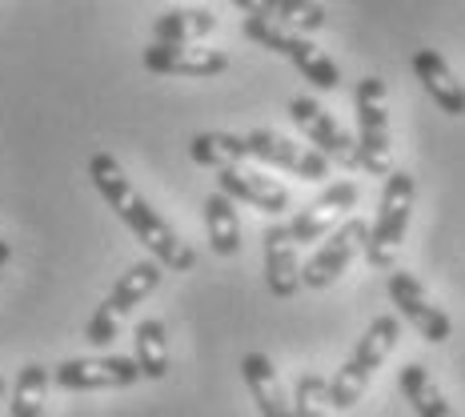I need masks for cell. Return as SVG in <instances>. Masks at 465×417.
Masks as SVG:
<instances>
[{
  "instance_id": "cell-8",
  "label": "cell",
  "mask_w": 465,
  "mask_h": 417,
  "mask_svg": "<svg viewBox=\"0 0 465 417\" xmlns=\"http://www.w3.org/2000/svg\"><path fill=\"white\" fill-rule=\"evenodd\" d=\"M365 241H370V225H365L361 217L341 221V225L317 245V253L302 265V285L305 289H329L349 269V261L365 249Z\"/></svg>"
},
{
  "instance_id": "cell-23",
  "label": "cell",
  "mask_w": 465,
  "mask_h": 417,
  "mask_svg": "<svg viewBox=\"0 0 465 417\" xmlns=\"http://www.w3.org/2000/svg\"><path fill=\"white\" fill-rule=\"evenodd\" d=\"M48 385H53V370L41 362H28L25 370L16 373L13 393H8V417H41Z\"/></svg>"
},
{
  "instance_id": "cell-27",
  "label": "cell",
  "mask_w": 465,
  "mask_h": 417,
  "mask_svg": "<svg viewBox=\"0 0 465 417\" xmlns=\"http://www.w3.org/2000/svg\"><path fill=\"white\" fill-rule=\"evenodd\" d=\"M5 402H8V385H5V377H0V410H5Z\"/></svg>"
},
{
  "instance_id": "cell-4",
  "label": "cell",
  "mask_w": 465,
  "mask_h": 417,
  "mask_svg": "<svg viewBox=\"0 0 465 417\" xmlns=\"http://www.w3.org/2000/svg\"><path fill=\"white\" fill-rule=\"evenodd\" d=\"M161 277H164V265L157 257H144V261H137V265L124 269L121 281L109 289V297L96 305V313L89 317V325H84V342L96 345V349L113 345L116 333H121V322L161 285Z\"/></svg>"
},
{
  "instance_id": "cell-2",
  "label": "cell",
  "mask_w": 465,
  "mask_h": 417,
  "mask_svg": "<svg viewBox=\"0 0 465 417\" xmlns=\"http://www.w3.org/2000/svg\"><path fill=\"white\" fill-rule=\"evenodd\" d=\"M397 337H401V322H397V317H390V313L373 317L365 337L357 342L353 353H349V362L333 373V382H329V405H333V410H353V405L361 402L373 373L381 370L385 357L393 353Z\"/></svg>"
},
{
  "instance_id": "cell-13",
  "label": "cell",
  "mask_w": 465,
  "mask_h": 417,
  "mask_svg": "<svg viewBox=\"0 0 465 417\" xmlns=\"http://www.w3.org/2000/svg\"><path fill=\"white\" fill-rule=\"evenodd\" d=\"M144 69L157 76H193V81H205L229 69V56L221 48H201V45H161L149 41V48L141 53Z\"/></svg>"
},
{
  "instance_id": "cell-11",
  "label": "cell",
  "mask_w": 465,
  "mask_h": 417,
  "mask_svg": "<svg viewBox=\"0 0 465 417\" xmlns=\"http://www.w3.org/2000/svg\"><path fill=\"white\" fill-rule=\"evenodd\" d=\"M289 116H293V124L305 133L309 144H313L317 153H325L329 161L345 164V169H361L357 141L349 137V133L313 101V96H293V101H289Z\"/></svg>"
},
{
  "instance_id": "cell-18",
  "label": "cell",
  "mask_w": 465,
  "mask_h": 417,
  "mask_svg": "<svg viewBox=\"0 0 465 417\" xmlns=\"http://www.w3.org/2000/svg\"><path fill=\"white\" fill-rule=\"evenodd\" d=\"M232 5L245 16L285 25L293 33H317V28H325V8L317 0H232Z\"/></svg>"
},
{
  "instance_id": "cell-1",
  "label": "cell",
  "mask_w": 465,
  "mask_h": 417,
  "mask_svg": "<svg viewBox=\"0 0 465 417\" xmlns=\"http://www.w3.org/2000/svg\"><path fill=\"white\" fill-rule=\"evenodd\" d=\"M89 181H93V189L109 201V209L116 213V217L133 229V237H137L164 269L185 273V269L197 265V253H193L185 241L177 237V229H173L169 221H164L161 213L141 197L137 185L124 177L121 161H116L113 153H93V157H89Z\"/></svg>"
},
{
  "instance_id": "cell-5",
  "label": "cell",
  "mask_w": 465,
  "mask_h": 417,
  "mask_svg": "<svg viewBox=\"0 0 465 417\" xmlns=\"http://www.w3.org/2000/svg\"><path fill=\"white\" fill-rule=\"evenodd\" d=\"M241 33H245L249 41H257L261 48H269V53L285 56V61L293 65V69L302 73L309 84H313V89L333 93L337 84H341L337 65L329 61V56L313 41H309L305 33H293V28L273 25V21H261V16H245V21H241Z\"/></svg>"
},
{
  "instance_id": "cell-7",
  "label": "cell",
  "mask_w": 465,
  "mask_h": 417,
  "mask_svg": "<svg viewBox=\"0 0 465 417\" xmlns=\"http://www.w3.org/2000/svg\"><path fill=\"white\" fill-rule=\"evenodd\" d=\"M141 382L137 357L121 353H96V357H69L53 370V385L69 393H93V390H129Z\"/></svg>"
},
{
  "instance_id": "cell-25",
  "label": "cell",
  "mask_w": 465,
  "mask_h": 417,
  "mask_svg": "<svg viewBox=\"0 0 465 417\" xmlns=\"http://www.w3.org/2000/svg\"><path fill=\"white\" fill-rule=\"evenodd\" d=\"M329 410V382L322 373H302L293 390V417H325Z\"/></svg>"
},
{
  "instance_id": "cell-24",
  "label": "cell",
  "mask_w": 465,
  "mask_h": 417,
  "mask_svg": "<svg viewBox=\"0 0 465 417\" xmlns=\"http://www.w3.org/2000/svg\"><path fill=\"white\" fill-rule=\"evenodd\" d=\"M137 365H141L144 382L169 377V337H164L161 317H144L137 325Z\"/></svg>"
},
{
  "instance_id": "cell-22",
  "label": "cell",
  "mask_w": 465,
  "mask_h": 417,
  "mask_svg": "<svg viewBox=\"0 0 465 417\" xmlns=\"http://www.w3.org/2000/svg\"><path fill=\"white\" fill-rule=\"evenodd\" d=\"M189 157L205 169H232V164L249 161L245 133H197L189 141Z\"/></svg>"
},
{
  "instance_id": "cell-19",
  "label": "cell",
  "mask_w": 465,
  "mask_h": 417,
  "mask_svg": "<svg viewBox=\"0 0 465 417\" xmlns=\"http://www.w3.org/2000/svg\"><path fill=\"white\" fill-rule=\"evenodd\" d=\"M205 233L209 249L217 257H237L241 253V221H237V201L213 189L205 197Z\"/></svg>"
},
{
  "instance_id": "cell-12",
  "label": "cell",
  "mask_w": 465,
  "mask_h": 417,
  "mask_svg": "<svg viewBox=\"0 0 465 417\" xmlns=\"http://www.w3.org/2000/svg\"><path fill=\"white\" fill-rule=\"evenodd\" d=\"M357 197H361L357 181H333V185H325L322 197L309 201V205L289 221V237H293L297 245H313V241H322L333 225H341L345 213L357 205Z\"/></svg>"
},
{
  "instance_id": "cell-3",
  "label": "cell",
  "mask_w": 465,
  "mask_h": 417,
  "mask_svg": "<svg viewBox=\"0 0 465 417\" xmlns=\"http://www.w3.org/2000/svg\"><path fill=\"white\" fill-rule=\"evenodd\" d=\"M413 197H418V181L405 169H390L381 185V201H377V221L370 225V241H365V261L373 269H393L397 249L410 229Z\"/></svg>"
},
{
  "instance_id": "cell-15",
  "label": "cell",
  "mask_w": 465,
  "mask_h": 417,
  "mask_svg": "<svg viewBox=\"0 0 465 417\" xmlns=\"http://www.w3.org/2000/svg\"><path fill=\"white\" fill-rule=\"evenodd\" d=\"M413 73H418L421 89L433 96V104H438L441 113L465 116V89L438 48H418V53H413Z\"/></svg>"
},
{
  "instance_id": "cell-16",
  "label": "cell",
  "mask_w": 465,
  "mask_h": 417,
  "mask_svg": "<svg viewBox=\"0 0 465 417\" xmlns=\"http://www.w3.org/2000/svg\"><path fill=\"white\" fill-rule=\"evenodd\" d=\"M241 377L249 385V397L257 402L261 417H293V397L281 385V373L273 370L265 353H245L241 357Z\"/></svg>"
},
{
  "instance_id": "cell-26",
  "label": "cell",
  "mask_w": 465,
  "mask_h": 417,
  "mask_svg": "<svg viewBox=\"0 0 465 417\" xmlns=\"http://www.w3.org/2000/svg\"><path fill=\"white\" fill-rule=\"evenodd\" d=\"M13 257V245H8V241H0V261H8Z\"/></svg>"
},
{
  "instance_id": "cell-9",
  "label": "cell",
  "mask_w": 465,
  "mask_h": 417,
  "mask_svg": "<svg viewBox=\"0 0 465 417\" xmlns=\"http://www.w3.org/2000/svg\"><path fill=\"white\" fill-rule=\"evenodd\" d=\"M390 302L430 345H445L453 337L450 313H445L441 305H433L430 293L421 289V281L413 273H405V269H390Z\"/></svg>"
},
{
  "instance_id": "cell-6",
  "label": "cell",
  "mask_w": 465,
  "mask_h": 417,
  "mask_svg": "<svg viewBox=\"0 0 465 417\" xmlns=\"http://www.w3.org/2000/svg\"><path fill=\"white\" fill-rule=\"evenodd\" d=\"M357 109V157L361 169L373 177L390 173V113H385V81L381 76H361L353 93Z\"/></svg>"
},
{
  "instance_id": "cell-20",
  "label": "cell",
  "mask_w": 465,
  "mask_h": 417,
  "mask_svg": "<svg viewBox=\"0 0 465 417\" xmlns=\"http://www.w3.org/2000/svg\"><path fill=\"white\" fill-rule=\"evenodd\" d=\"M213 28H217V16H213L209 8H201V5L169 8V13H161L157 25H153V41H161V45H197V41H205Z\"/></svg>"
},
{
  "instance_id": "cell-10",
  "label": "cell",
  "mask_w": 465,
  "mask_h": 417,
  "mask_svg": "<svg viewBox=\"0 0 465 417\" xmlns=\"http://www.w3.org/2000/svg\"><path fill=\"white\" fill-rule=\"evenodd\" d=\"M245 144H249V157L261 161V164H273V169H285L302 181H325L329 177V157L317 153L313 144H297L289 137H281L273 129H253L245 133Z\"/></svg>"
},
{
  "instance_id": "cell-14",
  "label": "cell",
  "mask_w": 465,
  "mask_h": 417,
  "mask_svg": "<svg viewBox=\"0 0 465 417\" xmlns=\"http://www.w3.org/2000/svg\"><path fill=\"white\" fill-rule=\"evenodd\" d=\"M217 189L232 201H245L249 209L269 213V217H281V213L293 205V197H289V189L281 185V181L265 177V173H257V169H241V164L217 169Z\"/></svg>"
},
{
  "instance_id": "cell-28",
  "label": "cell",
  "mask_w": 465,
  "mask_h": 417,
  "mask_svg": "<svg viewBox=\"0 0 465 417\" xmlns=\"http://www.w3.org/2000/svg\"><path fill=\"white\" fill-rule=\"evenodd\" d=\"M5 265H8V261H0V273H5Z\"/></svg>"
},
{
  "instance_id": "cell-17",
  "label": "cell",
  "mask_w": 465,
  "mask_h": 417,
  "mask_svg": "<svg viewBox=\"0 0 465 417\" xmlns=\"http://www.w3.org/2000/svg\"><path fill=\"white\" fill-rule=\"evenodd\" d=\"M265 281L273 297H293L302 289V265H297V241L289 237V225L265 229Z\"/></svg>"
},
{
  "instance_id": "cell-21",
  "label": "cell",
  "mask_w": 465,
  "mask_h": 417,
  "mask_svg": "<svg viewBox=\"0 0 465 417\" xmlns=\"http://www.w3.org/2000/svg\"><path fill=\"white\" fill-rule=\"evenodd\" d=\"M397 385H401V397L413 405V413L418 417H458V410L445 402V393L438 390V382H433L430 370H425L421 362L401 365Z\"/></svg>"
}]
</instances>
